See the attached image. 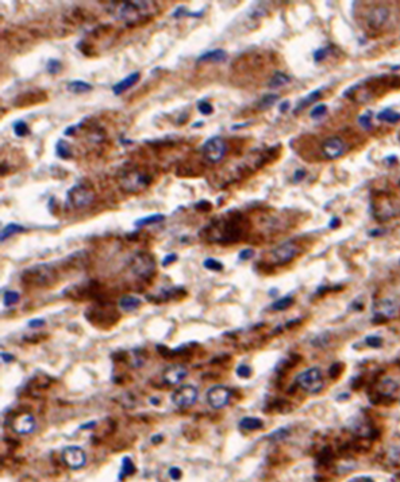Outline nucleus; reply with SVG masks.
Segmentation results:
<instances>
[{"instance_id": "nucleus-21", "label": "nucleus", "mask_w": 400, "mask_h": 482, "mask_svg": "<svg viewBox=\"0 0 400 482\" xmlns=\"http://www.w3.org/2000/svg\"><path fill=\"white\" fill-rule=\"evenodd\" d=\"M142 305V300L137 296H123L118 302V306L119 309H122L123 312H134V310H137L139 306Z\"/></svg>"}, {"instance_id": "nucleus-47", "label": "nucleus", "mask_w": 400, "mask_h": 482, "mask_svg": "<svg viewBox=\"0 0 400 482\" xmlns=\"http://www.w3.org/2000/svg\"><path fill=\"white\" fill-rule=\"evenodd\" d=\"M360 123H361L365 129H369L370 125H372V123H370V114H365V115L360 117Z\"/></svg>"}, {"instance_id": "nucleus-53", "label": "nucleus", "mask_w": 400, "mask_h": 482, "mask_svg": "<svg viewBox=\"0 0 400 482\" xmlns=\"http://www.w3.org/2000/svg\"><path fill=\"white\" fill-rule=\"evenodd\" d=\"M200 126H203V122L200 121V122H196V123H195L194 126L192 127H195V129H196V127H200Z\"/></svg>"}, {"instance_id": "nucleus-32", "label": "nucleus", "mask_w": 400, "mask_h": 482, "mask_svg": "<svg viewBox=\"0 0 400 482\" xmlns=\"http://www.w3.org/2000/svg\"><path fill=\"white\" fill-rule=\"evenodd\" d=\"M292 304H293L292 297H284V298H280V300H277L276 302H273L271 308L272 310H277V312H280V310H285V309H288Z\"/></svg>"}, {"instance_id": "nucleus-23", "label": "nucleus", "mask_w": 400, "mask_h": 482, "mask_svg": "<svg viewBox=\"0 0 400 482\" xmlns=\"http://www.w3.org/2000/svg\"><path fill=\"white\" fill-rule=\"evenodd\" d=\"M263 422L258 417H244L239 422V428L245 431H256L263 428Z\"/></svg>"}, {"instance_id": "nucleus-1", "label": "nucleus", "mask_w": 400, "mask_h": 482, "mask_svg": "<svg viewBox=\"0 0 400 482\" xmlns=\"http://www.w3.org/2000/svg\"><path fill=\"white\" fill-rule=\"evenodd\" d=\"M244 216L239 213H227L223 217L214 220L204 229L210 241L214 243H234L241 239L244 233Z\"/></svg>"}, {"instance_id": "nucleus-36", "label": "nucleus", "mask_w": 400, "mask_h": 482, "mask_svg": "<svg viewBox=\"0 0 400 482\" xmlns=\"http://www.w3.org/2000/svg\"><path fill=\"white\" fill-rule=\"evenodd\" d=\"M61 70H62V64H61V61L56 60V58H50V60L48 61V64H46V71H48L50 75L60 74Z\"/></svg>"}, {"instance_id": "nucleus-35", "label": "nucleus", "mask_w": 400, "mask_h": 482, "mask_svg": "<svg viewBox=\"0 0 400 482\" xmlns=\"http://www.w3.org/2000/svg\"><path fill=\"white\" fill-rule=\"evenodd\" d=\"M3 302H5V305L7 306V308H10V306H13V305L19 302V294H18L17 291H11V290L6 291Z\"/></svg>"}, {"instance_id": "nucleus-8", "label": "nucleus", "mask_w": 400, "mask_h": 482, "mask_svg": "<svg viewBox=\"0 0 400 482\" xmlns=\"http://www.w3.org/2000/svg\"><path fill=\"white\" fill-rule=\"evenodd\" d=\"M300 252V248L296 243L293 241H285V243L280 244L277 247L269 253V259L273 264L276 265H283L293 260L295 257Z\"/></svg>"}, {"instance_id": "nucleus-11", "label": "nucleus", "mask_w": 400, "mask_h": 482, "mask_svg": "<svg viewBox=\"0 0 400 482\" xmlns=\"http://www.w3.org/2000/svg\"><path fill=\"white\" fill-rule=\"evenodd\" d=\"M61 459L69 469L78 470L84 467L87 463V454L82 447L78 446H68L62 448L61 451Z\"/></svg>"}, {"instance_id": "nucleus-2", "label": "nucleus", "mask_w": 400, "mask_h": 482, "mask_svg": "<svg viewBox=\"0 0 400 482\" xmlns=\"http://www.w3.org/2000/svg\"><path fill=\"white\" fill-rule=\"evenodd\" d=\"M58 281L54 267L50 264H35L22 274V282L33 287H50Z\"/></svg>"}, {"instance_id": "nucleus-43", "label": "nucleus", "mask_w": 400, "mask_h": 482, "mask_svg": "<svg viewBox=\"0 0 400 482\" xmlns=\"http://www.w3.org/2000/svg\"><path fill=\"white\" fill-rule=\"evenodd\" d=\"M175 261H177L176 253H169V255H167V256L163 259V265L164 267H168V265H171L172 263H175Z\"/></svg>"}, {"instance_id": "nucleus-28", "label": "nucleus", "mask_w": 400, "mask_h": 482, "mask_svg": "<svg viewBox=\"0 0 400 482\" xmlns=\"http://www.w3.org/2000/svg\"><path fill=\"white\" fill-rule=\"evenodd\" d=\"M56 153L57 156L62 159V160H68L72 157V151H70V147H69V144L65 141V140H60L58 143H57L56 147Z\"/></svg>"}, {"instance_id": "nucleus-5", "label": "nucleus", "mask_w": 400, "mask_h": 482, "mask_svg": "<svg viewBox=\"0 0 400 482\" xmlns=\"http://www.w3.org/2000/svg\"><path fill=\"white\" fill-rule=\"evenodd\" d=\"M66 199H68V203L72 208L82 209L94 202L95 192L92 191V188L90 186H87L84 183H77L72 188H69Z\"/></svg>"}, {"instance_id": "nucleus-9", "label": "nucleus", "mask_w": 400, "mask_h": 482, "mask_svg": "<svg viewBox=\"0 0 400 482\" xmlns=\"http://www.w3.org/2000/svg\"><path fill=\"white\" fill-rule=\"evenodd\" d=\"M203 156L211 163H218L224 157L227 152V144L219 135H214L203 144L202 147Z\"/></svg>"}, {"instance_id": "nucleus-16", "label": "nucleus", "mask_w": 400, "mask_h": 482, "mask_svg": "<svg viewBox=\"0 0 400 482\" xmlns=\"http://www.w3.org/2000/svg\"><path fill=\"white\" fill-rule=\"evenodd\" d=\"M388 17H389V11L385 7H376L369 13L368 15V23L370 27L373 29H379L387 22Z\"/></svg>"}, {"instance_id": "nucleus-51", "label": "nucleus", "mask_w": 400, "mask_h": 482, "mask_svg": "<svg viewBox=\"0 0 400 482\" xmlns=\"http://www.w3.org/2000/svg\"><path fill=\"white\" fill-rule=\"evenodd\" d=\"M288 109H289V102H288V100H285V102H283V103L280 104V107H279L280 113H285V111H287Z\"/></svg>"}, {"instance_id": "nucleus-46", "label": "nucleus", "mask_w": 400, "mask_h": 482, "mask_svg": "<svg viewBox=\"0 0 400 482\" xmlns=\"http://www.w3.org/2000/svg\"><path fill=\"white\" fill-rule=\"evenodd\" d=\"M305 175H307V172L304 170H296L293 174V183L301 182L305 178Z\"/></svg>"}, {"instance_id": "nucleus-45", "label": "nucleus", "mask_w": 400, "mask_h": 482, "mask_svg": "<svg viewBox=\"0 0 400 482\" xmlns=\"http://www.w3.org/2000/svg\"><path fill=\"white\" fill-rule=\"evenodd\" d=\"M168 473H169V477L172 478V479H175V481H177V479H180L181 478V470L179 469V467H171Z\"/></svg>"}, {"instance_id": "nucleus-22", "label": "nucleus", "mask_w": 400, "mask_h": 482, "mask_svg": "<svg viewBox=\"0 0 400 482\" xmlns=\"http://www.w3.org/2000/svg\"><path fill=\"white\" fill-rule=\"evenodd\" d=\"M66 90L73 94H84V92H90L94 90L92 84L84 82V80H72L66 84Z\"/></svg>"}, {"instance_id": "nucleus-42", "label": "nucleus", "mask_w": 400, "mask_h": 482, "mask_svg": "<svg viewBox=\"0 0 400 482\" xmlns=\"http://www.w3.org/2000/svg\"><path fill=\"white\" fill-rule=\"evenodd\" d=\"M366 344L370 346V347H379L381 346V339L377 337V336H369V337H366Z\"/></svg>"}, {"instance_id": "nucleus-19", "label": "nucleus", "mask_w": 400, "mask_h": 482, "mask_svg": "<svg viewBox=\"0 0 400 482\" xmlns=\"http://www.w3.org/2000/svg\"><path fill=\"white\" fill-rule=\"evenodd\" d=\"M226 58H227V52L224 49H212L200 54L198 62H222Z\"/></svg>"}, {"instance_id": "nucleus-52", "label": "nucleus", "mask_w": 400, "mask_h": 482, "mask_svg": "<svg viewBox=\"0 0 400 482\" xmlns=\"http://www.w3.org/2000/svg\"><path fill=\"white\" fill-rule=\"evenodd\" d=\"M74 130H76V126H70V127H68V129H65L64 134L65 135H66V134H73Z\"/></svg>"}, {"instance_id": "nucleus-4", "label": "nucleus", "mask_w": 400, "mask_h": 482, "mask_svg": "<svg viewBox=\"0 0 400 482\" xmlns=\"http://www.w3.org/2000/svg\"><path fill=\"white\" fill-rule=\"evenodd\" d=\"M296 383L305 393H310V394L319 393L323 389L322 370L318 369V367H311V369L304 370L303 373L297 375Z\"/></svg>"}, {"instance_id": "nucleus-41", "label": "nucleus", "mask_w": 400, "mask_h": 482, "mask_svg": "<svg viewBox=\"0 0 400 482\" xmlns=\"http://www.w3.org/2000/svg\"><path fill=\"white\" fill-rule=\"evenodd\" d=\"M237 374H238V377H241V378H248V377H250V374H252V370H250L249 366L241 365V366H238Z\"/></svg>"}, {"instance_id": "nucleus-37", "label": "nucleus", "mask_w": 400, "mask_h": 482, "mask_svg": "<svg viewBox=\"0 0 400 482\" xmlns=\"http://www.w3.org/2000/svg\"><path fill=\"white\" fill-rule=\"evenodd\" d=\"M198 110L200 111V114H203V115H211V114L214 113V107H212V104L206 102V100L199 102Z\"/></svg>"}, {"instance_id": "nucleus-20", "label": "nucleus", "mask_w": 400, "mask_h": 482, "mask_svg": "<svg viewBox=\"0 0 400 482\" xmlns=\"http://www.w3.org/2000/svg\"><path fill=\"white\" fill-rule=\"evenodd\" d=\"M399 312V306L393 302V301L384 300L379 304V308L376 309V313L380 314L384 318H392L395 317Z\"/></svg>"}, {"instance_id": "nucleus-33", "label": "nucleus", "mask_w": 400, "mask_h": 482, "mask_svg": "<svg viewBox=\"0 0 400 482\" xmlns=\"http://www.w3.org/2000/svg\"><path fill=\"white\" fill-rule=\"evenodd\" d=\"M203 267L206 269H210V271H215V272H219V271L223 269V264L219 260L212 259V257H208V259L203 261Z\"/></svg>"}, {"instance_id": "nucleus-3", "label": "nucleus", "mask_w": 400, "mask_h": 482, "mask_svg": "<svg viewBox=\"0 0 400 482\" xmlns=\"http://www.w3.org/2000/svg\"><path fill=\"white\" fill-rule=\"evenodd\" d=\"M149 2H123L116 7V18L125 21L127 26H134L139 22L146 21V17H151L146 11L150 9Z\"/></svg>"}, {"instance_id": "nucleus-7", "label": "nucleus", "mask_w": 400, "mask_h": 482, "mask_svg": "<svg viewBox=\"0 0 400 482\" xmlns=\"http://www.w3.org/2000/svg\"><path fill=\"white\" fill-rule=\"evenodd\" d=\"M122 187L130 192L141 191L151 184V178L146 172L139 170H129L122 175L121 178Z\"/></svg>"}, {"instance_id": "nucleus-17", "label": "nucleus", "mask_w": 400, "mask_h": 482, "mask_svg": "<svg viewBox=\"0 0 400 482\" xmlns=\"http://www.w3.org/2000/svg\"><path fill=\"white\" fill-rule=\"evenodd\" d=\"M46 100V95L43 92H23L22 95L18 96V99H15V106L18 107H25V106H30V104H37L41 102Z\"/></svg>"}, {"instance_id": "nucleus-18", "label": "nucleus", "mask_w": 400, "mask_h": 482, "mask_svg": "<svg viewBox=\"0 0 400 482\" xmlns=\"http://www.w3.org/2000/svg\"><path fill=\"white\" fill-rule=\"evenodd\" d=\"M139 76L141 74L139 72H133V74H130L127 78L122 79L121 82H118L115 86H112V92L115 94V95H121L123 92H126L127 90L133 87L134 84L139 80Z\"/></svg>"}, {"instance_id": "nucleus-31", "label": "nucleus", "mask_w": 400, "mask_h": 482, "mask_svg": "<svg viewBox=\"0 0 400 482\" xmlns=\"http://www.w3.org/2000/svg\"><path fill=\"white\" fill-rule=\"evenodd\" d=\"M280 96L277 94H268L263 98V99L258 102V109L260 110H268L271 109L272 106L279 100Z\"/></svg>"}, {"instance_id": "nucleus-44", "label": "nucleus", "mask_w": 400, "mask_h": 482, "mask_svg": "<svg viewBox=\"0 0 400 482\" xmlns=\"http://www.w3.org/2000/svg\"><path fill=\"white\" fill-rule=\"evenodd\" d=\"M253 255H254L253 249H250V248H248V249H244V251H241V252H239V260H249V259H252V257H253Z\"/></svg>"}, {"instance_id": "nucleus-48", "label": "nucleus", "mask_w": 400, "mask_h": 482, "mask_svg": "<svg viewBox=\"0 0 400 482\" xmlns=\"http://www.w3.org/2000/svg\"><path fill=\"white\" fill-rule=\"evenodd\" d=\"M45 325V321H43V320H41V318H37V320H31L30 322H29V326H30V328H39V326H43Z\"/></svg>"}, {"instance_id": "nucleus-50", "label": "nucleus", "mask_w": 400, "mask_h": 482, "mask_svg": "<svg viewBox=\"0 0 400 482\" xmlns=\"http://www.w3.org/2000/svg\"><path fill=\"white\" fill-rule=\"evenodd\" d=\"M2 361L6 362V363H10V362L14 361V356L7 354V352H2Z\"/></svg>"}, {"instance_id": "nucleus-39", "label": "nucleus", "mask_w": 400, "mask_h": 482, "mask_svg": "<svg viewBox=\"0 0 400 482\" xmlns=\"http://www.w3.org/2000/svg\"><path fill=\"white\" fill-rule=\"evenodd\" d=\"M195 209H196L198 212H203V213H208V212H210L211 209H212V206H211V203H210V202H208V200L202 199V200H199L198 203H195Z\"/></svg>"}, {"instance_id": "nucleus-15", "label": "nucleus", "mask_w": 400, "mask_h": 482, "mask_svg": "<svg viewBox=\"0 0 400 482\" xmlns=\"http://www.w3.org/2000/svg\"><path fill=\"white\" fill-rule=\"evenodd\" d=\"M13 430L19 435H29L35 430V419L30 413H22L14 419Z\"/></svg>"}, {"instance_id": "nucleus-34", "label": "nucleus", "mask_w": 400, "mask_h": 482, "mask_svg": "<svg viewBox=\"0 0 400 482\" xmlns=\"http://www.w3.org/2000/svg\"><path fill=\"white\" fill-rule=\"evenodd\" d=\"M14 133L17 137H25V135L29 134V126H27V123L25 121H17L14 123Z\"/></svg>"}, {"instance_id": "nucleus-14", "label": "nucleus", "mask_w": 400, "mask_h": 482, "mask_svg": "<svg viewBox=\"0 0 400 482\" xmlns=\"http://www.w3.org/2000/svg\"><path fill=\"white\" fill-rule=\"evenodd\" d=\"M322 151L323 155L327 157V159H338L346 152V144L344 143V140L340 139V137H330V139H327L322 145Z\"/></svg>"}, {"instance_id": "nucleus-13", "label": "nucleus", "mask_w": 400, "mask_h": 482, "mask_svg": "<svg viewBox=\"0 0 400 482\" xmlns=\"http://www.w3.org/2000/svg\"><path fill=\"white\" fill-rule=\"evenodd\" d=\"M187 377H188V370L181 365L168 366L163 371V381L167 385H172V386L180 385Z\"/></svg>"}, {"instance_id": "nucleus-40", "label": "nucleus", "mask_w": 400, "mask_h": 482, "mask_svg": "<svg viewBox=\"0 0 400 482\" xmlns=\"http://www.w3.org/2000/svg\"><path fill=\"white\" fill-rule=\"evenodd\" d=\"M329 52H330V48H321L318 49V50H315L314 52L315 61L325 60V58L327 57V54H329Z\"/></svg>"}, {"instance_id": "nucleus-49", "label": "nucleus", "mask_w": 400, "mask_h": 482, "mask_svg": "<svg viewBox=\"0 0 400 482\" xmlns=\"http://www.w3.org/2000/svg\"><path fill=\"white\" fill-rule=\"evenodd\" d=\"M349 482H374V481H373V479H372V478L364 477V475H362V477L353 478V479H350V481H349Z\"/></svg>"}, {"instance_id": "nucleus-6", "label": "nucleus", "mask_w": 400, "mask_h": 482, "mask_svg": "<svg viewBox=\"0 0 400 482\" xmlns=\"http://www.w3.org/2000/svg\"><path fill=\"white\" fill-rule=\"evenodd\" d=\"M130 268L133 274L138 275L139 278H149L155 271L154 257L147 252L134 253L130 260Z\"/></svg>"}, {"instance_id": "nucleus-27", "label": "nucleus", "mask_w": 400, "mask_h": 482, "mask_svg": "<svg viewBox=\"0 0 400 482\" xmlns=\"http://www.w3.org/2000/svg\"><path fill=\"white\" fill-rule=\"evenodd\" d=\"M288 83L289 76H287V75L283 74V72H276L271 78L269 83H268V86H269V88H279L285 86V84H288Z\"/></svg>"}, {"instance_id": "nucleus-30", "label": "nucleus", "mask_w": 400, "mask_h": 482, "mask_svg": "<svg viewBox=\"0 0 400 482\" xmlns=\"http://www.w3.org/2000/svg\"><path fill=\"white\" fill-rule=\"evenodd\" d=\"M135 471V467H134L133 460L130 459L129 456H126L122 459V469H121V474H119V479H123V478L129 477L131 474Z\"/></svg>"}, {"instance_id": "nucleus-29", "label": "nucleus", "mask_w": 400, "mask_h": 482, "mask_svg": "<svg viewBox=\"0 0 400 482\" xmlns=\"http://www.w3.org/2000/svg\"><path fill=\"white\" fill-rule=\"evenodd\" d=\"M321 95H322V94H321V90H316V91H312V92H311L310 95L307 96V98H304V99L301 100L300 103L297 104L296 109H295V114H297V113H299V111H300V110H303V109H304V107H307L308 104H311V103H314V102H316V100H318L319 98H321Z\"/></svg>"}, {"instance_id": "nucleus-12", "label": "nucleus", "mask_w": 400, "mask_h": 482, "mask_svg": "<svg viewBox=\"0 0 400 482\" xmlns=\"http://www.w3.org/2000/svg\"><path fill=\"white\" fill-rule=\"evenodd\" d=\"M230 398H231V391L223 385H215L210 387L206 393L207 402L214 409L224 408L230 402Z\"/></svg>"}, {"instance_id": "nucleus-38", "label": "nucleus", "mask_w": 400, "mask_h": 482, "mask_svg": "<svg viewBox=\"0 0 400 482\" xmlns=\"http://www.w3.org/2000/svg\"><path fill=\"white\" fill-rule=\"evenodd\" d=\"M327 111V106L326 104H318V106H315L312 111H311V118L312 119H319V118H322Z\"/></svg>"}, {"instance_id": "nucleus-24", "label": "nucleus", "mask_w": 400, "mask_h": 482, "mask_svg": "<svg viewBox=\"0 0 400 482\" xmlns=\"http://www.w3.org/2000/svg\"><path fill=\"white\" fill-rule=\"evenodd\" d=\"M25 230H26L25 226L15 224V222L7 224V225L3 228V230H2V237H0V240H2V243H3L6 239H9V237H11L13 235H15V233H22V232H25Z\"/></svg>"}, {"instance_id": "nucleus-26", "label": "nucleus", "mask_w": 400, "mask_h": 482, "mask_svg": "<svg viewBox=\"0 0 400 482\" xmlns=\"http://www.w3.org/2000/svg\"><path fill=\"white\" fill-rule=\"evenodd\" d=\"M377 119L387 123H397L400 121V113H396L391 109H385L377 114Z\"/></svg>"}, {"instance_id": "nucleus-25", "label": "nucleus", "mask_w": 400, "mask_h": 482, "mask_svg": "<svg viewBox=\"0 0 400 482\" xmlns=\"http://www.w3.org/2000/svg\"><path fill=\"white\" fill-rule=\"evenodd\" d=\"M165 220V216L161 213L157 214H151V216H147V217L139 218L137 221L134 222V225L137 226V228H142V226H147V225H153V224H158V222H163Z\"/></svg>"}, {"instance_id": "nucleus-10", "label": "nucleus", "mask_w": 400, "mask_h": 482, "mask_svg": "<svg viewBox=\"0 0 400 482\" xmlns=\"http://www.w3.org/2000/svg\"><path fill=\"white\" fill-rule=\"evenodd\" d=\"M199 391L194 385H181L173 391L171 401L179 408H190L198 401Z\"/></svg>"}]
</instances>
